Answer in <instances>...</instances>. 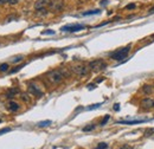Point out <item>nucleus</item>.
Returning <instances> with one entry per match:
<instances>
[{
  "mask_svg": "<svg viewBox=\"0 0 154 149\" xmlns=\"http://www.w3.org/2000/svg\"><path fill=\"white\" fill-rule=\"evenodd\" d=\"M109 118H110V116H109V115H107V116H106V117L103 118V121L101 122V126H104V124H106V123L108 122V120H109Z\"/></svg>",
  "mask_w": 154,
  "mask_h": 149,
  "instance_id": "nucleus-23",
  "label": "nucleus"
},
{
  "mask_svg": "<svg viewBox=\"0 0 154 149\" xmlns=\"http://www.w3.org/2000/svg\"><path fill=\"white\" fill-rule=\"evenodd\" d=\"M53 33H55L53 31H44L43 32V35H53Z\"/></svg>",
  "mask_w": 154,
  "mask_h": 149,
  "instance_id": "nucleus-29",
  "label": "nucleus"
},
{
  "mask_svg": "<svg viewBox=\"0 0 154 149\" xmlns=\"http://www.w3.org/2000/svg\"><path fill=\"white\" fill-rule=\"evenodd\" d=\"M140 105H141L143 109H153V108H154V100H153V98H149V97L143 98V100L141 101Z\"/></svg>",
  "mask_w": 154,
  "mask_h": 149,
  "instance_id": "nucleus-8",
  "label": "nucleus"
},
{
  "mask_svg": "<svg viewBox=\"0 0 154 149\" xmlns=\"http://www.w3.org/2000/svg\"><path fill=\"white\" fill-rule=\"evenodd\" d=\"M19 108H20V105L17 103V102H14V101H10L9 103H7V109L10 110V111H18L19 110Z\"/></svg>",
  "mask_w": 154,
  "mask_h": 149,
  "instance_id": "nucleus-10",
  "label": "nucleus"
},
{
  "mask_svg": "<svg viewBox=\"0 0 154 149\" xmlns=\"http://www.w3.org/2000/svg\"><path fill=\"white\" fill-rule=\"evenodd\" d=\"M88 88H89V89H94L95 85H94V84H90V85H88Z\"/></svg>",
  "mask_w": 154,
  "mask_h": 149,
  "instance_id": "nucleus-32",
  "label": "nucleus"
},
{
  "mask_svg": "<svg viewBox=\"0 0 154 149\" xmlns=\"http://www.w3.org/2000/svg\"><path fill=\"white\" fill-rule=\"evenodd\" d=\"M7 4V0H0V5H5Z\"/></svg>",
  "mask_w": 154,
  "mask_h": 149,
  "instance_id": "nucleus-30",
  "label": "nucleus"
},
{
  "mask_svg": "<svg viewBox=\"0 0 154 149\" xmlns=\"http://www.w3.org/2000/svg\"><path fill=\"white\" fill-rule=\"evenodd\" d=\"M17 94H19V89H17V88H12V89H10V90L7 91L6 96H7L9 98H12V97H14Z\"/></svg>",
  "mask_w": 154,
  "mask_h": 149,
  "instance_id": "nucleus-12",
  "label": "nucleus"
},
{
  "mask_svg": "<svg viewBox=\"0 0 154 149\" xmlns=\"http://www.w3.org/2000/svg\"><path fill=\"white\" fill-rule=\"evenodd\" d=\"M50 1H51V0H37L36 4H35V8L37 11L44 10V8H46L50 5Z\"/></svg>",
  "mask_w": 154,
  "mask_h": 149,
  "instance_id": "nucleus-9",
  "label": "nucleus"
},
{
  "mask_svg": "<svg viewBox=\"0 0 154 149\" xmlns=\"http://www.w3.org/2000/svg\"><path fill=\"white\" fill-rule=\"evenodd\" d=\"M27 89H28V93L32 94L33 96H37V97H42L43 96V91L35 84H28Z\"/></svg>",
  "mask_w": 154,
  "mask_h": 149,
  "instance_id": "nucleus-7",
  "label": "nucleus"
},
{
  "mask_svg": "<svg viewBox=\"0 0 154 149\" xmlns=\"http://www.w3.org/2000/svg\"><path fill=\"white\" fill-rule=\"evenodd\" d=\"M89 68L92 71H101V70H104L107 68V64L102 61V59H96V61H92L89 64Z\"/></svg>",
  "mask_w": 154,
  "mask_h": 149,
  "instance_id": "nucleus-3",
  "label": "nucleus"
},
{
  "mask_svg": "<svg viewBox=\"0 0 154 149\" xmlns=\"http://www.w3.org/2000/svg\"><path fill=\"white\" fill-rule=\"evenodd\" d=\"M126 8H127V10H134V8H135V5H134V4H129V5L126 6Z\"/></svg>",
  "mask_w": 154,
  "mask_h": 149,
  "instance_id": "nucleus-27",
  "label": "nucleus"
},
{
  "mask_svg": "<svg viewBox=\"0 0 154 149\" xmlns=\"http://www.w3.org/2000/svg\"><path fill=\"white\" fill-rule=\"evenodd\" d=\"M72 71L77 76H85L89 72V68L85 66V65H76V66L72 68Z\"/></svg>",
  "mask_w": 154,
  "mask_h": 149,
  "instance_id": "nucleus-6",
  "label": "nucleus"
},
{
  "mask_svg": "<svg viewBox=\"0 0 154 149\" xmlns=\"http://www.w3.org/2000/svg\"><path fill=\"white\" fill-rule=\"evenodd\" d=\"M7 131H11V128H5V129H1V130H0V135H3L4 133H7Z\"/></svg>",
  "mask_w": 154,
  "mask_h": 149,
  "instance_id": "nucleus-25",
  "label": "nucleus"
},
{
  "mask_svg": "<svg viewBox=\"0 0 154 149\" xmlns=\"http://www.w3.org/2000/svg\"><path fill=\"white\" fill-rule=\"evenodd\" d=\"M50 124H51V121L48 120V121H42V122H39L37 126L40 127V128H44V127H48V126H50Z\"/></svg>",
  "mask_w": 154,
  "mask_h": 149,
  "instance_id": "nucleus-16",
  "label": "nucleus"
},
{
  "mask_svg": "<svg viewBox=\"0 0 154 149\" xmlns=\"http://www.w3.org/2000/svg\"><path fill=\"white\" fill-rule=\"evenodd\" d=\"M129 50H131V45H128L126 47H122V49L113 52L110 54V58L114 59V61H122V59H125L127 57V54L129 53Z\"/></svg>",
  "mask_w": 154,
  "mask_h": 149,
  "instance_id": "nucleus-2",
  "label": "nucleus"
},
{
  "mask_svg": "<svg viewBox=\"0 0 154 149\" xmlns=\"http://www.w3.org/2000/svg\"><path fill=\"white\" fill-rule=\"evenodd\" d=\"M9 64L7 63H4V64H1L0 65V72H7L9 71Z\"/></svg>",
  "mask_w": 154,
  "mask_h": 149,
  "instance_id": "nucleus-15",
  "label": "nucleus"
},
{
  "mask_svg": "<svg viewBox=\"0 0 154 149\" xmlns=\"http://www.w3.org/2000/svg\"><path fill=\"white\" fill-rule=\"evenodd\" d=\"M100 13V10H94V11H88V12H84L83 16H89V14H99Z\"/></svg>",
  "mask_w": 154,
  "mask_h": 149,
  "instance_id": "nucleus-17",
  "label": "nucleus"
},
{
  "mask_svg": "<svg viewBox=\"0 0 154 149\" xmlns=\"http://www.w3.org/2000/svg\"><path fill=\"white\" fill-rule=\"evenodd\" d=\"M46 78L51 84H59L63 81L64 75L62 72V70H52L46 75Z\"/></svg>",
  "mask_w": 154,
  "mask_h": 149,
  "instance_id": "nucleus-1",
  "label": "nucleus"
},
{
  "mask_svg": "<svg viewBox=\"0 0 154 149\" xmlns=\"http://www.w3.org/2000/svg\"><path fill=\"white\" fill-rule=\"evenodd\" d=\"M63 6H64L63 0H51L50 5H49V7L52 12H59L62 8H63Z\"/></svg>",
  "mask_w": 154,
  "mask_h": 149,
  "instance_id": "nucleus-5",
  "label": "nucleus"
},
{
  "mask_svg": "<svg viewBox=\"0 0 154 149\" xmlns=\"http://www.w3.org/2000/svg\"><path fill=\"white\" fill-rule=\"evenodd\" d=\"M85 28L84 25L82 24H74V25H67V26H63L60 30L64 32H77V31H81V30Z\"/></svg>",
  "mask_w": 154,
  "mask_h": 149,
  "instance_id": "nucleus-4",
  "label": "nucleus"
},
{
  "mask_svg": "<svg viewBox=\"0 0 154 149\" xmlns=\"http://www.w3.org/2000/svg\"><path fill=\"white\" fill-rule=\"evenodd\" d=\"M100 105H102V104H101V103H97V104H92L91 107H88L87 109H88V110H92V109H96V108H100Z\"/></svg>",
  "mask_w": 154,
  "mask_h": 149,
  "instance_id": "nucleus-20",
  "label": "nucleus"
},
{
  "mask_svg": "<svg viewBox=\"0 0 154 149\" xmlns=\"http://www.w3.org/2000/svg\"><path fill=\"white\" fill-rule=\"evenodd\" d=\"M23 66H24V65H18V66H16V69L11 70L10 72H11V73H16V72H17V71H19V70H20V69H21Z\"/></svg>",
  "mask_w": 154,
  "mask_h": 149,
  "instance_id": "nucleus-22",
  "label": "nucleus"
},
{
  "mask_svg": "<svg viewBox=\"0 0 154 149\" xmlns=\"http://www.w3.org/2000/svg\"><path fill=\"white\" fill-rule=\"evenodd\" d=\"M0 123H1V120H0Z\"/></svg>",
  "mask_w": 154,
  "mask_h": 149,
  "instance_id": "nucleus-33",
  "label": "nucleus"
},
{
  "mask_svg": "<svg viewBox=\"0 0 154 149\" xmlns=\"http://www.w3.org/2000/svg\"><path fill=\"white\" fill-rule=\"evenodd\" d=\"M153 133H154V129H148V130L146 131V136H150V135H153Z\"/></svg>",
  "mask_w": 154,
  "mask_h": 149,
  "instance_id": "nucleus-26",
  "label": "nucleus"
},
{
  "mask_svg": "<svg viewBox=\"0 0 154 149\" xmlns=\"http://www.w3.org/2000/svg\"><path fill=\"white\" fill-rule=\"evenodd\" d=\"M107 148H108V144H107V143H100L96 149H107Z\"/></svg>",
  "mask_w": 154,
  "mask_h": 149,
  "instance_id": "nucleus-21",
  "label": "nucleus"
},
{
  "mask_svg": "<svg viewBox=\"0 0 154 149\" xmlns=\"http://www.w3.org/2000/svg\"><path fill=\"white\" fill-rule=\"evenodd\" d=\"M119 105H120V104H117V103H116V104L114 105V110H119V109H120V107H119Z\"/></svg>",
  "mask_w": 154,
  "mask_h": 149,
  "instance_id": "nucleus-31",
  "label": "nucleus"
},
{
  "mask_svg": "<svg viewBox=\"0 0 154 149\" xmlns=\"http://www.w3.org/2000/svg\"><path fill=\"white\" fill-rule=\"evenodd\" d=\"M21 100H23L24 102H26V103H28V102H30V97H28V95H27V94H23V95H21Z\"/></svg>",
  "mask_w": 154,
  "mask_h": 149,
  "instance_id": "nucleus-19",
  "label": "nucleus"
},
{
  "mask_svg": "<svg viewBox=\"0 0 154 149\" xmlns=\"http://www.w3.org/2000/svg\"><path fill=\"white\" fill-rule=\"evenodd\" d=\"M24 59V56L23 54H18V56H14L12 57V63H19Z\"/></svg>",
  "mask_w": 154,
  "mask_h": 149,
  "instance_id": "nucleus-14",
  "label": "nucleus"
},
{
  "mask_svg": "<svg viewBox=\"0 0 154 149\" xmlns=\"http://www.w3.org/2000/svg\"><path fill=\"white\" fill-rule=\"evenodd\" d=\"M142 90H143V93L146 95H150L153 93V88H152V85H143Z\"/></svg>",
  "mask_w": 154,
  "mask_h": 149,
  "instance_id": "nucleus-13",
  "label": "nucleus"
},
{
  "mask_svg": "<svg viewBox=\"0 0 154 149\" xmlns=\"http://www.w3.org/2000/svg\"><path fill=\"white\" fill-rule=\"evenodd\" d=\"M120 149H133V148L131 145H128V144H123V145H121Z\"/></svg>",
  "mask_w": 154,
  "mask_h": 149,
  "instance_id": "nucleus-28",
  "label": "nucleus"
},
{
  "mask_svg": "<svg viewBox=\"0 0 154 149\" xmlns=\"http://www.w3.org/2000/svg\"><path fill=\"white\" fill-rule=\"evenodd\" d=\"M148 120H134V121H120L119 123L121 124H136V123H143V122H147Z\"/></svg>",
  "mask_w": 154,
  "mask_h": 149,
  "instance_id": "nucleus-11",
  "label": "nucleus"
},
{
  "mask_svg": "<svg viewBox=\"0 0 154 149\" xmlns=\"http://www.w3.org/2000/svg\"><path fill=\"white\" fill-rule=\"evenodd\" d=\"M7 3L11 4V5H16V4L19 3V0H7Z\"/></svg>",
  "mask_w": 154,
  "mask_h": 149,
  "instance_id": "nucleus-24",
  "label": "nucleus"
},
{
  "mask_svg": "<svg viewBox=\"0 0 154 149\" xmlns=\"http://www.w3.org/2000/svg\"><path fill=\"white\" fill-rule=\"evenodd\" d=\"M94 128H95V124H90V126L84 127V128H83V131H90V130H92Z\"/></svg>",
  "mask_w": 154,
  "mask_h": 149,
  "instance_id": "nucleus-18",
  "label": "nucleus"
}]
</instances>
